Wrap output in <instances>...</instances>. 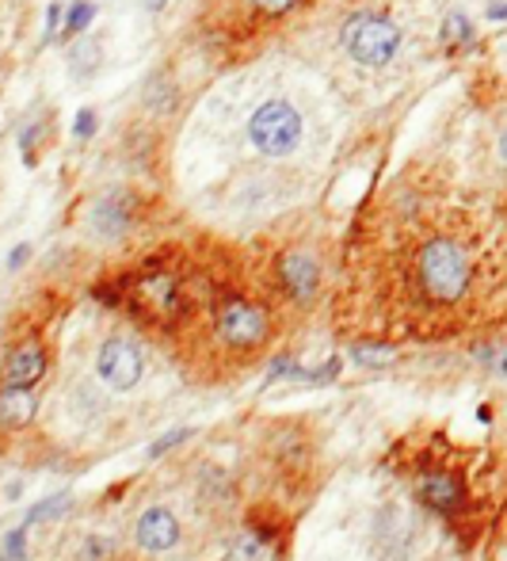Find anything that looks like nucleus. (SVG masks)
<instances>
[{"label": "nucleus", "instance_id": "15", "mask_svg": "<svg viewBox=\"0 0 507 561\" xmlns=\"http://www.w3.org/2000/svg\"><path fill=\"white\" fill-rule=\"evenodd\" d=\"M65 504H69V493H58V497L42 500V504L35 508L31 515H27L24 527H35V523H42V520H54V515H62V512H65Z\"/></svg>", "mask_w": 507, "mask_h": 561}, {"label": "nucleus", "instance_id": "21", "mask_svg": "<svg viewBox=\"0 0 507 561\" xmlns=\"http://www.w3.org/2000/svg\"><path fill=\"white\" fill-rule=\"evenodd\" d=\"M489 359H492V366L499 371V378H507V344H504V348H496V351H489Z\"/></svg>", "mask_w": 507, "mask_h": 561}, {"label": "nucleus", "instance_id": "1", "mask_svg": "<svg viewBox=\"0 0 507 561\" xmlns=\"http://www.w3.org/2000/svg\"><path fill=\"white\" fill-rule=\"evenodd\" d=\"M416 290L431 306H458L473 287V257L454 237H431L416 252Z\"/></svg>", "mask_w": 507, "mask_h": 561}, {"label": "nucleus", "instance_id": "13", "mask_svg": "<svg viewBox=\"0 0 507 561\" xmlns=\"http://www.w3.org/2000/svg\"><path fill=\"white\" fill-rule=\"evenodd\" d=\"M352 359L363 366H385V363H393V351L385 348V344H355Z\"/></svg>", "mask_w": 507, "mask_h": 561}, {"label": "nucleus", "instance_id": "22", "mask_svg": "<svg viewBox=\"0 0 507 561\" xmlns=\"http://www.w3.org/2000/svg\"><path fill=\"white\" fill-rule=\"evenodd\" d=\"M27 257H31V245H20V249L9 257V267H24V260H27Z\"/></svg>", "mask_w": 507, "mask_h": 561}, {"label": "nucleus", "instance_id": "10", "mask_svg": "<svg viewBox=\"0 0 507 561\" xmlns=\"http://www.w3.org/2000/svg\"><path fill=\"white\" fill-rule=\"evenodd\" d=\"M39 413V401L27 386H12L0 383V432H20L35 421Z\"/></svg>", "mask_w": 507, "mask_h": 561}, {"label": "nucleus", "instance_id": "4", "mask_svg": "<svg viewBox=\"0 0 507 561\" xmlns=\"http://www.w3.org/2000/svg\"><path fill=\"white\" fill-rule=\"evenodd\" d=\"M413 493L428 512L435 515H461L469 508V485L461 477V470L446 466V462H423L413 474Z\"/></svg>", "mask_w": 507, "mask_h": 561}, {"label": "nucleus", "instance_id": "18", "mask_svg": "<svg viewBox=\"0 0 507 561\" xmlns=\"http://www.w3.org/2000/svg\"><path fill=\"white\" fill-rule=\"evenodd\" d=\"M4 553H9L12 561H24V531H12L9 543H4Z\"/></svg>", "mask_w": 507, "mask_h": 561}, {"label": "nucleus", "instance_id": "9", "mask_svg": "<svg viewBox=\"0 0 507 561\" xmlns=\"http://www.w3.org/2000/svg\"><path fill=\"white\" fill-rule=\"evenodd\" d=\"M134 538H138V546L145 553H164V550H173L176 538H180V523H176V515L168 512V508H145Z\"/></svg>", "mask_w": 507, "mask_h": 561}, {"label": "nucleus", "instance_id": "23", "mask_svg": "<svg viewBox=\"0 0 507 561\" xmlns=\"http://www.w3.org/2000/svg\"><path fill=\"white\" fill-rule=\"evenodd\" d=\"M499 161L507 164V126H504V134H499Z\"/></svg>", "mask_w": 507, "mask_h": 561}, {"label": "nucleus", "instance_id": "19", "mask_svg": "<svg viewBox=\"0 0 507 561\" xmlns=\"http://www.w3.org/2000/svg\"><path fill=\"white\" fill-rule=\"evenodd\" d=\"M92 130H96V115L85 108V111L77 115V138H92Z\"/></svg>", "mask_w": 507, "mask_h": 561}, {"label": "nucleus", "instance_id": "14", "mask_svg": "<svg viewBox=\"0 0 507 561\" xmlns=\"http://www.w3.org/2000/svg\"><path fill=\"white\" fill-rule=\"evenodd\" d=\"M443 39L458 42V47H469V42H473V24H469L461 12H451V16H446V27H443Z\"/></svg>", "mask_w": 507, "mask_h": 561}, {"label": "nucleus", "instance_id": "3", "mask_svg": "<svg viewBox=\"0 0 507 561\" xmlns=\"http://www.w3.org/2000/svg\"><path fill=\"white\" fill-rule=\"evenodd\" d=\"M249 141L264 157H290L302 141V115L290 100H267L252 111L249 119Z\"/></svg>", "mask_w": 507, "mask_h": 561}, {"label": "nucleus", "instance_id": "17", "mask_svg": "<svg viewBox=\"0 0 507 561\" xmlns=\"http://www.w3.org/2000/svg\"><path fill=\"white\" fill-rule=\"evenodd\" d=\"M188 436H191L188 428H176V432H168V436H161V439H156L153 447H149V454H153V459H156V454L173 451V447H176V444H183V439H188Z\"/></svg>", "mask_w": 507, "mask_h": 561}, {"label": "nucleus", "instance_id": "24", "mask_svg": "<svg viewBox=\"0 0 507 561\" xmlns=\"http://www.w3.org/2000/svg\"><path fill=\"white\" fill-rule=\"evenodd\" d=\"M164 4H168V0H145V9H149V12H161Z\"/></svg>", "mask_w": 507, "mask_h": 561}, {"label": "nucleus", "instance_id": "2", "mask_svg": "<svg viewBox=\"0 0 507 561\" xmlns=\"http://www.w3.org/2000/svg\"><path fill=\"white\" fill-rule=\"evenodd\" d=\"M340 42H344V50L359 65H367V70H382V65H390L393 58H397L401 27L385 16H375V12H359V16H352L344 24Z\"/></svg>", "mask_w": 507, "mask_h": 561}, {"label": "nucleus", "instance_id": "8", "mask_svg": "<svg viewBox=\"0 0 507 561\" xmlns=\"http://www.w3.org/2000/svg\"><path fill=\"white\" fill-rule=\"evenodd\" d=\"M134 302L153 321H173L180 313V287L173 275H149L134 287Z\"/></svg>", "mask_w": 507, "mask_h": 561}, {"label": "nucleus", "instance_id": "6", "mask_svg": "<svg viewBox=\"0 0 507 561\" xmlns=\"http://www.w3.org/2000/svg\"><path fill=\"white\" fill-rule=\"evenodd\" d=\"M96 371H100V378L107 386H115V390H134L141 378V351L134 340H123V336H115V340H107L100 348V356H96Z\"/></svg>", "mask_w": 507, "mask_h": 561}, {"label": "nucleus", "instance_id": "16", "mask_svg": "<svg viewBox=\"0 0 507 561\" xmlns=\"http://www.w3.org/2000/svg\"><path fill=\"white\" fill-rule=\"evenodd\" d=\"M88 24H92V4H88V0H77L69 9V16H65V35H80Z\"/></svg>", "mask_w": 507, "mask_h": 561}, {"label": "nucleus", "instance_id": "11", "mask_svg": "<svg viewBox=\"0 0 507 561\" xmlns=\"http://www.w3.org/2000/svg\"><path fill=\"white\" fill-rule=\"evenodd\" d=\"M130 222H134V203L126 191H111L92 211V229L100 237H123L130 229Z\"/></svg>", "mask_w": 507, "mask_h": 561}, {"label": "nucleus", "instance_id": "5", "mask_svg": "<svg viewBox=\"0 0 507 561\" xmlns=\"http://www.w3.org/2000/svg\"><path fill=\"white\" fill-rule=\"evenodd\" d=\"M214 328L218 340L233 351H252L271 336V317L264 306L249 302V298H226L214 313Z\"/></svg>", "mask_w": 507, "mask_h": 561}, {"label": "nucleus", "instance_id": "12", "mask_svg": "<svg viewBox=\"0 0 507 561\" xmlns=\"http://www.w3.org/2000/svg\"><path fill=\"white\" fill-rule=\"evenodd\" d=\"M4 383L12 386H35L42 383V374H47V351L39 348V344H24V348L9 351V359H4Z\"/></svg>", "mask_w": 507, "mask_h": 561}, {"label": "nucleus", "instance_id": "7", "mask_svg": "<svg viewBox=\"0 0 507 561\" xmlns=\"http://www.w3.org/2000/svg\"><path fill=\"white\" fill-rule=\"evenodd\" d=\"M279 279H282V287H287V295L305 306V302H313L320 290V264L309 257V252L294 249L279 260Z\"/></svg>", "mask_w": 507, "mask_h": 561}, {"label": "nucleus", "instance_id": "25", "mask_svg": "<svg viewBox=\"0 0 507 561\" xmlns=\"http://www.w3.org/2000/svg\"><path fill=\"white\" fill-rule=\"evenodd\" d=\"M0 561H12V558H9V553H0Z\"/></svg>", "mask_w": 507, "mask_h": 561}, {"label": "nucleus", "instance_id": "20", "mask_svg": "<svg viewBox=\"0 0 507 561\" xmlns=\"http://www.w3.org/2000/svg\"><path fill=\"white\" fill-rule=\"evenodd\" d=\"M252 4L264 12H287V9H294L297 0H252Z\"/></svg>", "mask_w": 507, "mask_h": 561}]
</instances>
